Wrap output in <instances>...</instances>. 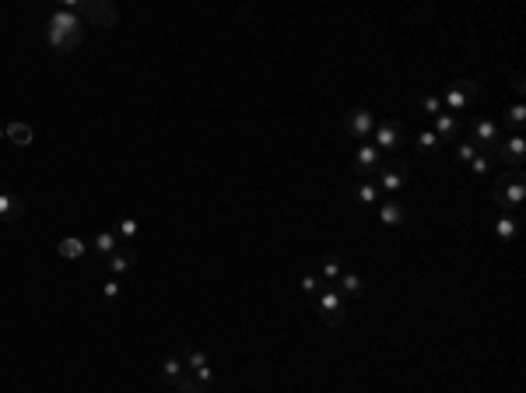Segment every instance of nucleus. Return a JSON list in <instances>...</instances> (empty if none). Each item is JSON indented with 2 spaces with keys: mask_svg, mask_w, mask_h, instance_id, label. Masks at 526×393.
I'll list each match as a JSON object with an SVG mask.
<instances>
[{
  "mask_svg": "<svg viewBox=\"0 0 526 393\" xmlns=\"http://www.w3.org/2000/svg\"><path fill=\"white\" fill-rule=\"evenodd\" d=\"M85 39V21L78 11H53L49 21H46V42L56 49V53H74Z\"/></svg>",
  "mask_w": 526,
  "mask_h": 393,
  "instance_id": "1",
  "label": "nucleus"
},
{
  "mask_svg": "<svg viewBox=\"0 0 526 393\" xmlns=\"http://www.w3.org/2000/svg\"><path fill=\"white\" fill-rule=\"evenodd\" d=\"M491 200L502 207V214H509L513 207H520L526 200V180L523 169H506L491 180Z\"/></svg>",
  "mask_w": 526,
  "mask_h": 393,
  "instance_id": "2",
  "label": "nucleus"
},
{
  "mask_svg": "<svg viewBox=\"0 0 526 393\" xmlns=\"http://www.w3.org/2000/svg\"><path fill=\"white\" fill-rule=\"evenodd\" d=\"M502 141H506V137H502V123H495L491 116H477V119L470 123V144L477 148V155L498 162V144H502Z\"/></svg>",
  "mask_w": 526,
  "mask_h": 393,
  "instance_id": "3",
  "label": "nucleus"
},
{
  "mask_svg": "<svg viewBox=\"0 0 526 393\" xmlns=\"http://www.w3.org/2000/svg\"><path fill=\"white\" fill-rule=\"evenodd\" d=\"M407 180H411V169H407L404 158H386L376 169V176H372V183L379 187V194H386V196H400L404 187H407Z\"/></svg>",
  "mask_w": 526,
  "mask_h": 393,
  "instance_id": "4",
  "label": "nucleus"
},
{
  "mask_svg": "<svg viewBox=\"0 0 526 393\" xmlns=\"http://www.w3.org/2000/svg\"><path fill=\"white\" fill-rule=\"evenodd\" d=\"M442 109L446 112H467L477 98H481V81H474V78H460V81H453L446 92H442Z\"/></svg>",
  "mask_w": 526,
  "mask_h": 393,
  "instance_id": "5",
  "label": "nucleus"
},
{
  "mask_svg": "<svg viewBox=\"0 0 526 393\" xmlns=\"http://www.w3.org/2000/svg\"><path fill=\"white\" fill-rule=\"evenodd\" d=\"M78 14L92 28H116V21H119V7L112 0H85V4H78Z\"/></svg>",
  "mask_w": 526,
  "mask_h": 393,
  "instance_id": "6",
  "label": "nucleus"
},
{
  "mask_svg": "<svg viewBox=\"0 0 526 393\" xmlns=\"http://www.w3.org/2000/svg\"><path fill=\"white\" fill-rule=\"evenodd\" d=\"M404 137H407V130H404V123L400 119H379L376 123V130H372V141H376V148L386 155V151H400V144H404Z\"/></svg>",
  "mask_w": 526,
  "mask_h": 393,
  "instance_id": "7",
  "label": "nucleus"
},
{
  "mask_svg": "<svg viewBox=\"0 0 526 393\" xmlns=\"http://www.w3.org/2000/svg\"><path fill=\"white\" fill-rule=\"evenodd\" d=\"M344 130L354 137V141H369L372 130H376V112L365 109V105H354L344 112Z\"/></svg>",
  "mask_w": 526,
  "mask_h": 393,
  "instance_id": "8",
  "label": "nucleus"
},
{
  "mask_svg": "<svg viewBox=\"0 0 526 393\" xmlns=\"http://www.w3.org/2000/svg\"><path fill=\"white\" fill-rule=\"evenodd\" d=\"M344 305H347V302L333 292V288H323V292H319V319H323L330 330L344 327V319H347V309H344Z\"/></svg>",
  "mask_w": 526,
  "mask_h": 393,
  "instance_id": "9",
  "label": "nucleus"
},
{
  "mask_svg": "<svg viewBox=\"0 0 526 393\" xmlns=\"http://www.w3.org/2000/svg\"><path fill=\"white\" fill-rule=\"evenodd\" d=\"M183 365H186V373H190V376H193L204 390L214 387V369H210L208 355H204L201 348H186V351H183Z\"/></svg>",
  "mask_w": 526,
  "mask_h": 393,
  "instance_id": "10",
  "label": "nucleus"
},
{
  "mask_svg": "<svg viewBox=\"0 0 526 393\" xmlns=\"http://www.w3.org/2000/svg\"><path fill=\"white\" fill-rule=\"evenodd\" d=\"M383 162H386V155H383L376 144H361V148L354 151V172H358L361 180H372Z\"/></svg>",
  "mask_w": 526,
  "mask_h": 393,
  "instance_id": "11",
  "label": "nucleus"
},
{
  "mask_svg": "<svg viewBox=\"0 0 526 393\" xmlns=\"http://www.w3.org/2000/svg\"><path fill=\"white\" fill-rule=\"evenodd\" d=\"M526 158V137L523 134H513L509 141L498 144V162H506V169H523Z\"/></svg>",
  "mask_w": 526,
  "mask_h": 393,
  "instance_id": "12",
  "label": "nucleus"
},
{
  "mask_svg": "<svg viewBox=\"0 0 526 393\" xmlns=\"http://www.w3.org/2000/svg\"><path fill=\"white\" fill-rule=\"evenodd\" d=\"M431 123H435V127H431V134H435L438 141H460V134H463L460 119H456L453 112H446V109H442V112H438Z\"/></svg>",
  "mask_w": 526,
  "mask_h": 393,
  "instance_id": "13",
  "label": "nucleus"
},
{
  "mask_svg": "<svg viewBox=\"0 0 526 393\" xmlns=\"http://www.w3.org/2000/svg\"><path fill=\"white\" fill-rule=\"evenodd\" d=\"M330 288L340 295L344 302H354V298H361V295H365V281H361L358 274H347V271H344V274H340Z\"/></svg>",
  "mask_w": 526,
  "mask_h": 393,
  "instance_id": "14",
  "label": "nucleus"
},
{
  "mask_svg": "<svg viewBox=\"0 0 526 393\" xmlns=\"http://www.w3.org/2000/svg\"><path fill=\"white\" fill-rule=\"evenodd\" d=\"M105 264H109L112 278H123V274H130V271H133V264H137V253H133V246L126 242V246H119V250H116V253H112Z\"/></svg>",
  "mask_w": 526,
  "mask_h": 393,
  "instance_id": "15",
  "label": "nucleus"
},
{
  "mask_svg": "<svg viewBox=\"0 0 526 393\" xmlns=\"http://www.w3.org/2000/svg\"><path fill=\"white\" fill-rule=\"evenodd\" d=\"M404 218H407V211H404V204H400L397 196H386V200L379 204V221H383L386 228H400Z\"/></svg>",
  "mask_w": 526,
  "mask_h": 393,
  "instance_id": "16",
  "label": "nucleus"
},
{
  "mask_svg": "<svg viewBox=\"0 0 526 393\" xmlns=\"http://www.w3.org/2000/svg\"><path fill=\"white\" fill-rule=\"evenodd\" d=\"M4 134H7V141H11V144H18V148H28V144L35 141V134H32V127H28V123H7V127H4Z\"/></svg>",
  "mask_w": 526,
  "mask_h": 393,
  "instance_id": "17",
  "label": "nucleus"
},
{
  "mask_svg": "<svg viewBox=\"0 0 526 393\" xmlns=\"http://www.w3.org/2000/svg\"><path fill=\"white\" fill-rule=\"evenodd\" d=\"M92 246H95V257H102V260H109V257H112V253L119 250V242H116V232H99Z\"/></svg>",
  "mask_w": 526,
  "mask_h": 393,
  "instance_id": "18",
  "label": "nucleus"
},
{
  "mask_svg": "<svg viewBox=\"0 0 526 393\" xmlns=\"http://www.w3.org/2000/svg\"><path fill=\"white\" fill-rule=\"evenodd\" d=\"M516 232H520V221H516L513 214H502V218L495 221V235H498L502 242H513V239H516Z\"/></svg>",
  "mask_w": 526,
  "mask_h": 393,
  "instance_id": "19",
  "label": "nucleus"
},
{
  "mask_svg": "<svg viewBox=\"0 0 526 393\" xmlns=\"http://www.w3.org/2000/svg\"><path fill=\"white\" fill-rule=\"evenodd\" d=\"M158 373H162V380H165V383H176V380L186 373V365H183V358H162Z\"/></svg>",
  "mask_w": 526,
  "mask_h": 393,
  "instance_id": "20",
  "label": "nucleus"
},
{
  "mask_svg": "<svg viewBox=\"0 0 526 393\" xmlns=\"http://www.w3.org/2000/svg\"><path fill=\"white\" fill-rule=\"evenodd\" d=\"M506 127H509L513 134H523V127H526V105L523 102H516L513 109H506Z\"/></svg>",
  "mask_w": 526,
  "mask_h": 393,
  "instance_id": "21",
  "label": "nucleus"
},
{
  "mask_svg": "<svg viewBox=\"0 0 526 393\" xmlns=\"http://www.w3.org/2000/svg\"><path fill=\"white\" fill-rule=\"evenodd\" d=\"M354 196H358V204H365V207H372V204H379V187L372 183V180H361L358 183V190H354Z\"/></svg>",
  "mask_w": 526,
  "mask_h": 393,
  "instance_id": "22",
  "label": "nucleus"
},
{
  "mask_svg": "<svg viewBox=\"0 0 526 393\" xmlns=\"http://www.w3.org/2000/svg\"><path fill=\"white\" fill-rule=\"evenodd\" d=\"M414 148H418V155H435V151L442 148V141H438L431 130H421L418 141H414Z\"/></svg>",
  "mask_w": 526,
  "mask_h": 393,
  "instance_id": "23",
  "label": "nucleus"
},
{
  "mask_svg": "<svg viewBox=\"0 0 526 393\" xmlns=\"http://www.w3.org/2000/svg\"><path fill=\"white\" fill-rule=\"evenodd\" d=\"M56 250L64 260H78V257H85V239H64Z\"/></svg>",
  "mask_w": 526,
  "mask_h": 393,
  "instance_id": "24",
  "label": "nucleus"
},
{
  "mask_svg": "<svg viewBox=\"0 0 526 393\" xmlns=\"http://www.w3.org/2000/svg\"><path fill=\"white\" fill-rule=\"evenodd\" d=\"M18 214H21V196L0 194V218H18Z\"/></svg>",
  "mask_w": 526,
  "mask_h": 393,
  "instance_id": "25",
  "label": "nucleus"
},
{
  "mask_svg": "<svg viewBox=\"0 0 526 393\" xmlns=\"http://www.w3.org/2000/svg\"><path fill=\"white\" fill-rule=\"evenodd\" d=\"M340 274H344V264H340L337 257H326V260H323V281H326V285H333Z\"/></svg>",
  "mask_w": 526,
  "mask_h": 393,
  "instance_id": "26",
  "label": "nucleus"
},
{
  "mask_svg": "<svg viewBox=\"0 0 526 393\" xmlns=\"http://www.w3.org/2000/svg\"><path fill=\"white\" fill-rule=\"evenodd\" d=\"M172 390H176V393H208L201 383H197V380H193V376H190V373H183V376L172 383Z\"/></svg>",
  "mask_w": 526,
  "mask_h": 393,
  "instance_id": "27",
  "label": "nucleus"
},
{
  "mask_svg": "<svg viewBox=\"0 0 526 393\" xmlns=\"http://www.w3.org/2000/svg\"><path fill=\"white\" fill-rule=\"evenodd\" d=\"M421 112L435 119V116L442 112V98H438V95H421Z\"/></svg>",
  "mask_w": 526,
  "mask_h": 393,
  "instance_id": "28",
  "label": "nucleus"
},
{
  "mask_svg": "<svg viewBox=\"0 0 526 393\" xmlns=\"http://www.w3.org/2000/svg\"><path fill=\"white\" fill-rule=\"evenodd\" d=\"M299 285H302V292H306V295H319L323 288H330V285H326L323 278H313V274H306V278H302Z\"/></svg>",
  "mask_w": 526,
  "mask_h": 393,
  "instance_id": "29",
  "label": "nucleus"
},
{
  "mask_svg": "<svg viewBox=\"0 0 526 393\" xmlns=\"http://www.w3.org/2000/svg\"><path fill=\"white\" fill-rule=\"evenodd\" d=\"M474 155H477V148H474L470 141H460V144H456V158H460L463 165H470V162H474Z\"/></svg>",
  "mask_w": 526,
  "mask_h": 393,
  "instance_id": "30",
  "label": "nucleus"
},
{
  "mask_svg": "<svg viewBox=\"0 0 526 393\" xmlns=\"http://www.w3.org/2000/svg\"><path fill=\"white\" fill-rule=\"evenodd\" d=\"M491 165H495L491 158H484V155H474V162H470V172H474V176H488V172H491Z\"/></svg>",
  "mask_w": 526,
  "mask_h": 393,
  "instance_id": "31",
  "label": "nucleus"
},
{
  "mask_svg": "<svg viewBox=\"0 0 526 393\" xmlns=\"http://www.w3.org/2000/svg\"><path fill=\"white\" fill-rule=\"evenodd\" d=\"M116 235H123V239L130 242V239L137 235V221H133V218H123V221L116 225Z\"/></svg>",
  "mask_w": 526,
  "mask_h": 393,
  "instance_id": "32",
  "label": "nucleus"
},
{
  "mask_svg": "<svg viewBox=\"0 0 526 393\" xmlns=\"http://www.w3.org/2000/svg\"><path fill=\"white\" fill-rule=\"evenodd\" d=\"M509 88H513V92H516L520 98L526 95V78H523V71H516V74H513V85H509Z\"/></svg>",
  "mask_w": 526,
  "mask_h": 393,
  "instance_id": "33",
  "label": "nucleus"
},
{
  "mask_svg": "<svg viewBox=\"0 0 526 393\" xmlns=\"http://www.w3.org/2000/svg\"><path fill=\"white\" fill-rule=\"evenodd\" d=\"M102 295H105V298H119V281H105Z\"/></svg>",
  "mask_w": 526,
  "mask_h": 393,
  "instance_id": "34",
  "label": "nucleus"
},
{
  "mask_svg": "<svg viewBox=\"0 0 526 393\" xmlns=\"http://www.w3.org/2000/svg\"><path fill=\"white\" fill-rule=\"evenodd\" d=\"M0 141H7V134H4V127H0Z\"/></svg>",
  "mask_w": 526,
  "mask_h": 393,
  "instance_id": "35",
  "label": "nucleus"
},
{
  "mask_svg": "<svg viewBox=\"0 0 526 393\" xmlns=\"http://www.w3.org/2000/svg\"><path fill=\"white\" fill-rule=\"evenodd\" d=\"M0 194H4V190H0Z\"/></svg>",
  "mask_w": 526,
  "mask_h": 393,
  "instance_id": "36",
  "label": "nucleus"
}]
</instances>
